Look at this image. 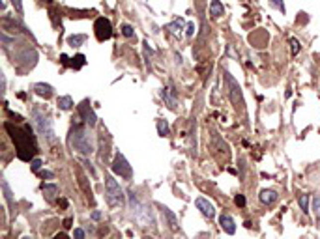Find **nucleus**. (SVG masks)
<instances>
[{
  "label": "nucleus",
  "mask_w": 320,
  "mask_h": 239,
  "mask_svg": "<svg viewBox=\"0 0 320 239\" xmlns=\"http://www.w3.org/2000/svg\"><path fill=\"white\" fill-rule=\"evenodd\" d=\"M4 127H6V131L9 133V137L15 144L17 157L30 162L34 159V155L38 154V142H36L34 129L28 124H24L23 127H17V125L9 124V122H6Z\"/></svg>",
  "instance_id": "1"
},
{
  "label": "nucleus",
  "mask_w": 320,
  "mask_h": 239,
  "mask_svg": "<svg viewBox=\"0 0 320 239\" xmlns=\"http://www.w3.org/2000/svg\"><path fill=\"white\" fill-rule=\"evenodd\" d=\"M219 226H221V230L225 232V234H228V236H234L236 234L234 219L230 215H226V213H223V215L219 217Z\"/></svg>",
  "instance_id": "13"
},
{
  "label": "nucleus",
  "mask_w": 320,
  "mask_h": 239,
  "mask_svg": "<svg viewBox=\"0 0 320 239\" xmlns=\"http://www.w3.org/2000/svg\"><path fill=\"white\" fill-rule=\"evenodd\" d=\"M159 209H161V213H163V219H165V224L171 228V232H180V224H178V217L172 213L171 209L167 208V206H161V204H157Z\"/></svg>",
  "instance_id": "12"
},
{
  "label": "nucleus",
  "mask_w": 320,
  "mask_h": 239,
  "mask_svg": "<svg viewBox=\"0 0 320 239\" xmlns=\"http://www.w3.org/2000/svg\"><path fill=\"white\" fill-rule=\"evenodd\" d=\"M86 39H88V36H86V34H75V36H70V38H68V45L75 49V47L85 45Z\"/></svg>",
  "instance_id": "19"
},
{
  "label": "nucleus",
  "mask_w": 320,
  "mask_h": 239,
  "mask_svg": "<svg viewBox=\"0 0 320 239\" xmlns=\"http://www.w3.org/2000/svg\"><path fill=\"white\" fill-rule=\"evenodd\" d=\"M157 133H159V137H169L171 135V127L165 120H157Z\"/></svg>",
  "instance_id": "22"
},
{
  "label": "nucleus",
  "mask_w": 320,
  "mask_h": 239,
  "mask_svg": "<svg viewBox=\"0 0 320 239\" xmlns=\"http://www.w3.org/2000/svg\"><path fill=\"white\" fill-rule=\"evenodd\" d=\"M90 217H92V221H102L103 215H102V211H92V215Z\"/></svg>",
  "instance_id": "36"
},
{
  "label": "nucleus",
  "mask_w": 320,
  "mask_h": 239,
  "mask_svg": "<svg viewBox=\"0 0 320 239\" xmlns=\"http://www.w3.org/2000/svg\"><path fill=\"white\" fill-rule=\"evenodd\" d=\"M289 43H290V53H292V56H296V54L300 53V41H298L296 38H290Z\"/></svg>",
  "instance_id": "27"
},
{
  "label": "nucleus",
  "mask_w": 320,
  "mask_h": 239,
  "mask_svg": "<svg viewBox=\"0 0 320 239\" xmlns=\"http://www.w3.org/2000/svg\"><path fill=\"white\" fill-rule=\"evenodd\" d=\"M313 208H315V221H317L320 226V194H315V198H313Z\"/></svg>",
  "instance_id": "24"
},
{
  "label": "nucleus",
  "mask_w": 320,
  "mask_h": 239,
  "mask_svg": "<svg viewBox=\"0 0 320 239\" xmlns=\"http://www.w3.org/2000/svg\"><path fill=\"white\" fill-rule=\"evenodd\" d=\"M195 206H197V209H199V211H201V213L206 217V219H210V221H212V219L215 217V206H213L210 200H206L204 196H199V198H197Z\"/></svg>",
  "instance_id": "11"
},
{
  "label": "nucleus",
  "mask_w": 320,
  "mask_h": 239,
  "mask_svg": "<svg viewBox=\"0 0 320 239\" xmlns=\"http://www.w3.org/2000/svg\"><path fill=\"white\" fill-rule=\"evenodd\" d=\"M188 38H193L195 36V23H188Z\"/></svg>",
  "instance_id": "33"
},
{
  "label": "nucleus",
  "mask_w": 320,
  "mask_h": 239,
  "mask_svg": "<svg viewBox=\"0 0 320 239\" xmlns=\"http://www.w3.org/2000/svg\"><path fill=\"white\" fill-rule=\"evenodd\" d=\"M122 34H124L125 38H133V36H135V28H133L131 24L124 23L122 24Z\"/></svg>",
  "instance_id": "29"
},
{
  "label": "nucleus",
  "mask_w": 320,
  "mask_h": 239,
  "mask_svg": "<svg viewBox=\"0 0 320 239\" xmlns=\"http://www.w3.org/2000/svg\"><path fill=\"white\" fill-rule=\"evenodd\" d=\"M11 2V6L15 8V11L19 15H23V0H9Z\"/></svg>",
  "instance_id": "30"
},
{
  "label": "nucleus",
  "mask_w": 320,
  "mask_h": 239,
  "mask_svg": "<svg viewBox=\"0 0 320 239\" xmlns=\"http://www.w3.org/2000/svg\"><path fill=\"white\" fill-rule=\"evenodd\" d=\"M105 202L109 208H124L125 206V194H124V189L120 187L114 176L107 174L105 176Z\"/></svg>",
  "instance_id": "4"
},
{
  "label": "nucleus",
  "mask_w": 320,
  "mask_h": 239,
  "mask_svg": "<svg viewBox=\"0 0 320 239\" xmlns=\"http://www.w3.org/2000/svg\"><path fill=\"white\" fill-rule=\"evenodd\" d=\"M258 198H260V202H262L264 206H273L275 202L279 200V194H277V191H273V189H262L260 194H258Z\"/></svg>",
  "instance_id": "15"
},
{
  "label": "nucleus",
  "mask_w": 320,
  "mask_h": 239,
  "mask_svg": "<svg viewBox=\"0 0 320 239\" xmlns=\"http://www.w3.org/2000/svg\"><path fill=\"white\" fill-rule=\"evenodd\" d=\"M127 196H129V208H131V213L135 217V221L141 224V226H156V213L154 209L150 208L148 204L137 196L135 191H127Z\"/></svg>",
  "instance_id": "3"
},
{
  "label": "nucleus",
  "mask_w": 320,
  "mask_h": 239,
  "mask_svg": "<svg viewBox=\"0 0 320 239\" xmlns=\"http://www.w3.org/2000/svg\"><path fill=\"white\" fill-rule=\"evenodd\" d=\"M41 191H43V198L47 202H51V204L58 198V193H60V189H58L56 183H43V185H41Z\"/></svg>",
  "instance_id": "14"
},
{
  "label": "nucleus",
  "mask_w": 320,
  "mask_h": 239,
  "mask_svg": "<svg viewBox=\"0 0 320 239\" xmlns=\"http://www.w3.org/2000/svg\"><path fill=\"white\" fill-rule=\"evenodd\" d=\"M58 108H60V110H71V108H73V99H71L70 95L58 97Z\"/></svg>",
  "instance_id": "21"
},
{
  "label": "nucleus",
  "mask_w": 320,
  "mask_h": 239,
  "mask_svg": "<svg viewBox=\"0 0 320 239\" xmlns=\"http://www.w3.org/2000/svg\"><path fill=\"white\" fill-rule=\"evenodd\" d=\"M210 15L215 17V19L221 15H225V6H223L221 0H212L210 2Z\"/></svg>",
  "instance_id": "18"
},
{
  "label": "nucleus",
  "mask_w": 320,
  "mask_h": 239,
  "mask_svg": "<svg viewBox=\"0 0 320 239\" xmlns=\"http://www.w3.org/2000/svg\"><path fill=\"white\" fill-rule=\"evenodd\" d=\"M309 202H311L309 194H300V196H298V206H300L304 215H309Z\"/></svg>",
  "instance_id": "20"
},
{
  "label": "nucleus",
  "mask_w": 320,
  "mask_h": 239,
  "mask_svg": "<svg viewBox=\"0 0 320 239\" xmlns=\"http://www.w3.org/2000/svg\"><path fill=\"white\" fill-rule=\"evenodd\" d=\"M245 196H243V194H236L234 196V204L236 206H238V208H243V206H245Z\"/></svg>",
  "instance_id": "31"
},
{
  "label": "nucleus",
  "mask_w": 320,
  "mask_h": 239,
  "mask_svg": "<svg viewBox=\"0 0 320 239\" xmlns=\"http://www.w3.org/2000/svg\"><path fill=\"white\" fill-rule=\"evenodd\" d=\"M73 236H75V238H85L86 232L81 230V228H75V230H73Z\"/></svg>",
  "instance_id": "35"
},
{
  "label": "nucleus",
  "mask_w": 320,
  "mask_h": 239,
  "mask_svg": "<svg viewBox=\"0 0 320 239\" xmlns=\"http://www.w3.org/2000/svg\"><path fill=\"white\" fill-rule=\"evenodd\" d=\"M94 32L96 38L100 41H107V39L112 38V24L107 17H98L94 23Z\"/></svg>",
  "instance_id": "8"
},
{
  "label": "nucleus",
  "mask_w": 320,
  "mask_h": 239,
  "mask_svg": "<svg viewBox=\"0 0 320 239\" xmlns=\"http://www.w3.org/2000/svg\"><path fill=\"white\" fill-rule=\"evenodd\" d=\"M64 226H66V228H70V226H71V219H66V221H64Z\"/></svg>",
  "instance_id": "37"
},
{
  "label": "nucleus",
  "mask_w": 320,
  "mask_h": 239,
  "mask_svg": "<svg viewBox=\"0 0 320 239\" xmlns=\"http://www.w3.org/2000/svg\"><path fill=\"white\" fill-rule=\"evenodd\" d=\"M77 114L86 125H90V127H96V125H98V116H96L94 108L90 107V101L88 99H85L77 107Z\"/></svg>",
  "instance_id": "9"
},
{
  "label": "nucleus",
  "mask_w": 320,
  "mask_h": 239,
  "mask_svg": "<svg viewBox=\"0 0 320 239\" xmlns=\"http://www.w3.org/2000/svg\"><path fill=\"white\" fill-rule=\"evenodd\" d=\"M161 99L165 101V105L171 110H178V92L172 86H165L161 90Z\"/></svg>",
  "instance_id": "10"
},
{
  "label": "nucleus",
  "mask_w": 320,
  "mask_h": 239,
  "mask_svg": "<svg viewBox=\"0 0 320 239\" xmlns=\"http://www.w3.org/2000/svg\"><path fill=\"white\" fill-rule=\"evenodd\" d=\"M38 174L39 177H43V179H53V177H55V174H53L51 170H39Z\"/></svg>",
  "instance_id": "32"
},
{
  "label": "nucleus",
  "mask_w": 320,
  "mask_h": 239,
  "mask_svg": "<svg viewBox=\"0 0 320 239\" xmlns=\"http://www.w3.org/2000/svg\"><path fill=\"white\" fill-rule=\"evenodd\" d=\"M71 60H73V62L70 64L71 68L79 70V68H83V66L86 64V56H85V54H77V56H75V58H71Z\"/></svg>",
  "instance_id": "25"
},
{
  "label": "nucleus",
  "mask_w": 320,
  "mask_h": 239,
  "mask_svg": "<svg viewBox=\"0 0 320 239\" xmlns=\"http://www.w3.org/2000/svg\"><path fill=\"white\" fill-rule=\"evenodd\" d=\"M83 164H86V168H88V172L92 174V177H96V170H94V166H92V162L86 161V159H83Z\"/></svg>",
  "instance_id": "34"
},
{
  "label": "nucleus",
  "mask_w": 320,
  "mask_h": 239,
  "mask_svg": "<svg viewBox=\"0 0 320 239\" xmlns=\"http://www.w3.org/2000/svg\"><path fill=\"white\" fill-rule=\"evenodd\" d=\"M68 144L75 154L83 155H92L96 152L94 137L90 135V125H86L77 114V124L71 125L70 135H68Z\"/></svg>",
  "instance_id": "2"
},
{
  "label": "nucleus",
  "mask_w": 320,
  "mask_h": 239,
  "mask_svg": "<svg viewBox=\"0 0 320 239\" xmlns=\"http://www.w3.org/2000/svg\"><path fill=\"white\" fill-rule=\"evenodd\" d=\"M110 170H112V174H114V176L122 177V179H127V181L133 177L131 164L127 162V159H125L120 152L114 154V159H112V162H110Z\"/></svg>",
  "instance_id": "7"
},
{
  "label": "nucleus",
  "mask_w": 320,
  "mask_h": 239,
  "mask_svg": "<svg viewBox=\"0 0 320 239\" xmlns=\"http://www.w3.org/2000/svg\"><path fill=\"white\" fill-rule=\"evenodd\" d=\"M182 28H184V21H182V19H174V21L169 24V30H172L174 34L182 32Z\"/></svg>",
  "instance_id": "26"
},
{
  "label": "nucleus",
  "mask_w": 320,
  "mask_h": 239,
  "mask_svg": "<svg viewBox=\"0 0 320 239\" xmlns=\"http://www.w3.org/2000/svg\"><path fill=\"white\" fill-rule=\"evenodd\" d=\"M270 2V6L273 9H277V11H281L283 15L287 13V6H285V0H268Z\"/></svg>",
  "instance_id": "23"
},
{
  "label": "nucleus",
  "mask_w": 320,
  "mask_h": 239,
  "mask_svg": "<svg viewBox=\"0 0 320 239\" xmlns=\"http://www.w3.org/2000/svg\"><path fill=\"white\" fill-rule=\"evenodd\" d=\"M2 193H4V198H6V202H8L9 211L13 213V211H15V198H13V193H11V189H9V185H8V181H6V179H2Z\"/></svg>",
  "instance_id": "17"
},
{
  "label": "nucleus",
  "mask_w": 320,
  "mask_h": 239,
  "mask_svg": "<svg viewBox=\"0 0 320 239\" xmlns=\"http://www.w3.org/2000/svg\"><path fill=\"white\" fill-rule=\"evenodd\" d=\"M32 120H34V125L41 137H45L47 142H55V127H53V120L51 116L39 107L32 108Z\"/></svg>",
  "instance_id": "5"
},
{
  "label": "nucleus",
  "mask_w": 320,
  "mask_h": 239,
  "mask_svg": "<svg viewBox=\"0 0 320 239\" xmlns=\"http://www.w3.org/2000/svg\"><path fill=\"white\" fill-rule=\"evenodd\" d=\"M41 166H43V161L39 159V157H34L30 161V170L32 172H39L41 170Z\"/></svg>",
  "instance_id": "28"
},
{
  "label": "nucleus",
  "mask_w": 320,
  "mask_h": 239,
  "mask_svg": "<svg viewBox=\"0 0 320 239\" xmlns=\"http://www.w3.org/2000/svg\"><path fill=\"white\" fill-rule=\"evenodd\" d=\"M223 82H225V90H226V95L230 103L234 105V108L238 112H243L245 110V101H243V93H242V88H240V82L236 80L230 71H223Z\"/></svg>",
  "instance_id": "6"
},
{
  "label": "nucleus",
  "mask_w": 320,
  "mask_h": 239,
  "mask_svg": "<svg viewBox=\"0 0 320 239\" xmlns=\"http://www.w3.org/2000/svg\"><path fill=\"white\" fill-rule=\"evenodd\" d=\"M34 92L38 93L39 97H45V99H49V97H53L55 88H53L51 84H47V82H36V84H34Z\"/></svg>",
  "instance_id": "16"
}]
</instances>
